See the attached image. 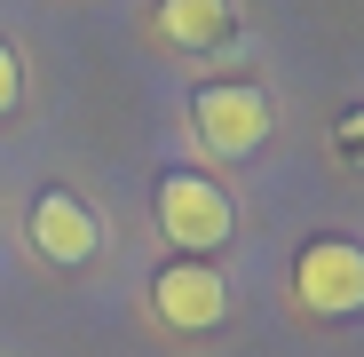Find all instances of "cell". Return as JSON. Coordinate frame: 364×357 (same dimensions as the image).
Listing matches in <instances>:
<instances>
[{"mask_svg":"<svg viewBox=\"0 0 364 357\" xmlns=\"http://www.w3.org/2000/svg\"><path fill=\"white\" fill-rule=\"evenodd\" d=\"M151 302H159V318H166L174 333H214V326L230 318V286H222V270H214V262L174 254V262L151 278Z\"/></svg>","mask_w":364,"mask_h":357,"instance_id":"277c9868","label":"cell"},{"mask_svg":"<svg viewBox=\"0 0 364 357\" xmlns=\"http://www.w3.org/2000/svg\"><path fill=\"white\" fill-rule=\"evenodd\" d=\"M230 24H237V9L230 0H159V40L166 48H222L230 40Z\"/></svg>","mask_w":364,"mask_h":357,"instance_id":"8992f818","label":"cell"},{"mask_svg":"<svg viewBox=\"0 0 364 357\" xmlns=\"http://www.w3.org/2000/svg\"><path fill=\"white\" fill-rule=\"evenodd\" d=\"M191 128H198L206 151L246 159V151L269 143V95H262L254 80H214V88H198V103H191Z\"/></svg>","mask_w":364,"mask_h":357,"instance_id":"3957f363","label":"cell"},{"mask_svg":"<svg viewBox=\"0 0 364 357\" xmlns=\"http://www.w3.org/2000/svg\"><path fill=\"white\" fill-rule=\"evenodd\" d=\"M159 230L174 238V254H191V262H206L222 238H230V199L206 183V175H191V167H166L159 175Z\"/></svg>","mask_w":364,"mask_h":357,"instance_id":"6da1fadb","label":"cell"},{"mask_svg":"<svg viewBox=\"0 0 364 357\" xmlns=\"http://www.w3.org/2000/svg\"><path fill=\"white\" fill-rule=\"evenodd\" d=\"M16 95H24V64H16V48L0 40V111H16Z\"/></svg>","mask_w":364,"mask_h":357,"instance_id":"52a82bcc","label":"cell"},{"mask_svg":"<svg viewBox=\"0 0 364 357\" xmlns=\"http://www.w3.org/2000/svg\"><path fill=\"white\" fill-rule=\"evenodd\" d=\"M293 294L309 318H356L364 310V247L356 238H309L293 262Z\"/></svg>","mask_w":364,"mask_h":357,"instance_id":"7a4b0ae2","label":"cell"},{"mask_svg":"<svg viewBox=\"0 0 364 357\" xmlns=\"http://www.w3.org/2000/svg\"><path fill=\"white\" fill-rule=\"evenodd\" d=\"M32 247H40L55 270H80V262H95V247H103V222H95V207L72 199V191H40V199H32Z\"/></svg>","mask_w":364,"mask_h":357,"instance_id":"5b68a950","label":"cell"},{"mask_svg":"<svg viewBox=\"0 0 364 357\" xmlns=\"http://www.w3.org/2000/svg\"><path fill=\"white\" fill-rule=\"evenodd\" d=\"M341 143H364V111H348V119H341Z\"/></svg>","mask_w":364,"mask_h":357,"instance_id":"ba28073f","label":"cell"}]
</instances>
